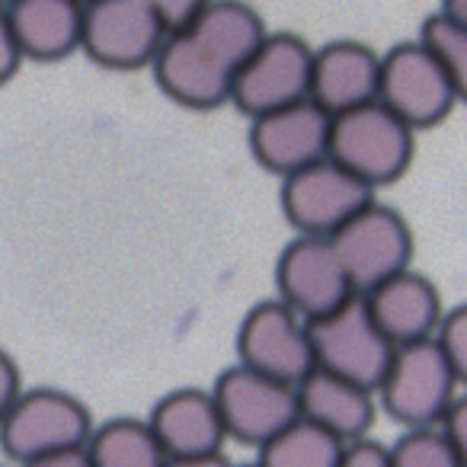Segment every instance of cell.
I'll return each instance as SVG.
<instances>
[{"label": "cell", "instance_id": "1", "mask_svg": "<svg viewBox=\"0 0 467 467\" xmlns=\"http://www.w3.org/2000/svg\"><path fill=\"white\" fill-rule=\"evenodd\" d=\"M266 36V23L250 4L212 0L186 29L167 36L150 71L173 103L218 109L231 103L234 80Z\"/></svg>", "mask_w": 467, "mask_h": 467}, {"label": "cell", "instance_id": "2", "mask_svg": "<svg viewBox=\"0 0 467 467\" xmlns=\"http://www.w3.org/2000/svg\"><path fill=\"white\" fill-rule=\"evenodd\" d=\"M330 157L365 186H388L400 180L413 161V129L375 99L333 116Z\"/></svg>", "mask_w": 467, "mask_h": 467}, {"label": "cell", "instance_id": "3", "mask_svg": "<svg viewBox=\"0 0 467 467\" xmlns=\"http://www.w3.org/2000/svg\"><path fill=\"white\" fill-rule=\"evenodd\" d=\"M458 378L441 352L439 339L397 346L381 388L375 390L384 413L403 429L439 426L458 397Z\"/></svg>", "mask_w": 467, "mask_h": 467}, {"label": "cell", "instance_id": "4", "mask_svg": "<svg viewBox=\"0 0 467 467\" xmlns=\"http://www.w3.org/2000/svg\"><path fill=\"white\" fill-rule=\"evenodd\" d=\"M93 416L74 394L58 388H29L0 422V451L14 464L87 445Z\"/></svg>", "mask_w": 467, "mask_h": 467}, {"label": "cell", "instance_id": "5", "mask_svg": "<svg viewBox=\"0 0 467 467\" xmlns=\"http://www.w3.org/2000/svg\"><path fill=\"white\" fill-rule=\"evenodd\" d=\"M317 368L378 390L390 368L397 346L375 324L362 295L349 298L333 314L307 324Z\"/></svg>", "mask_w": 467, "mask_h": 467}, {"label": "cell", "instance_id": "6", "mask_svg": "<svg viewBox=\"0 0 467 467\" xmlns=\"http://www.w3.org/2000/svg\"><path fill=\"white\" fill-rule=\"evenodd\" d=\"M356 295H368L394 275L407 273L413 260V234L400 212L371 202L330 237Z\"/></svg>", "mask_w": 467, "mask_h": 467}, {"label": "cell", "instance_id": "7", "mask_svg": "<svg viewBox=\"0 0 467 467\" xmlns=\"http://www.w3.org/2000/svg\"><path fill=\"white\" fill-rule=\"evenodd\" d=\"M212 397L218 403L227 439L256 448V451L301 416L298 388L260 375L241 362L221 371Z\"/></svg>", "mask_w": 467, "mask_h": 467}, {"label": "cell", "instance_id": "8", "mask_svg": "<svg viewBox=\"0 0 467 467\" xmlns=\"http://www.w3.org/2000/svg\"><path fill=\"white\" fill-rule=\"evenodd\" d=\"M375 202V189L333 157L282 180V212L301 237H333L346 221Z\"/></svg>", "mask_w": 467, "mask_h": 467}, {"label": "cell", "instance_id": "9", "mask_svg": "<svg viewBox=\"0 0 467 467\" xmlns=\"http://www.w3.org/2000/svg\"><path fill=\"white\" fill-rule=\"evenodd\" d=\"M314 48L301 36L269 33L234 80L231 103L250 119L311 99Z\"/></svg>", "mask_w": 467, "mask_h": 467}, {"label": "cell", "instance_id": "10", "mask_svg": "<svg viewBox=\"0 0 467 467\" xmlns=\"http://www.w3.org/2000/svg\"><path fill=\"white\" fill-rule=\"evenodd\" d=\"M167 29L144 0H93L84 7L80 52L109 71L150 67Z\"/></svg>", "mask_w": 467, "mask_h": 467}, {"label": "cell", "instance_id": "11", "mask_svg": "<svg viewBox=\"0 0 467 467\" xmlns=\"http://www.w3.org/2000/svg\"><path fill=\"white\" fill-rule=\"evenodd\" d=\"M378 103H384L410 129L439 125L458 103L448 74L441 71L439 58L416 42H397L388 55H381V87Z\"/></svg>", "mask_w": 467, "mask_h": 467}, {"label": "cell", "instance_id": "12", "mask_svg": "<svg viewBox=\"0 0 467 467\" xmlns=\"http://www.w3.org/2000/svg\"><path fill=\"white\" fill-rule=\"evenodd\" d=\"M237 356L241 365L292 388L317 368L307 320L279 298L263 301L244 317L237 330Z\"/></svg>", "mask_w": 467, "mask_h": 467}, {"label": "cell", "instance_id": "13", "mask_svg": "<svg viewBox=\"0 0 467 467\" xmlns=\"http://www.w3.org/2000/svg\"><path fill=\"white\" fill-rule=\"evenodd\" d=\"M275 285H279L282 305L301 314L307 324L327 317L349 298H356V288H352L330 237H301L298 234V241L282 250L279 266H275Z\"/></svg>", "mask_w": 467, "mask_h": 467}, {"label": "cell", "instance_id": "14", "mask_svg": "<svg viewBox=\"0 0 467 467\" xmlns=\"http://www.w3.org/2000/svg\"><path fill=\"white\" fill-rule=\"evenodd\" d=\"M333 116L314 99H301L285 109L266 112L250 125V150L256 163L275 176H292L330 157Z\"/></svg>", "mask_w": 467, "mask_h": 467}, {"label": "cell", "instance_id": "15", "mask_svg": "<svg viewBox=\"0 0 467 467\" xmlns=\"http://www.w3.org/2000/svg\"><path fill=\"white\" fill-rule=\"evenodd\" d=\"M381 87V55L365 42L339 39L314 48L311 99L330 116H343L365 103H375Z\"/></svg>", "mask_w": 467, "mask_h": 467}, {"label": "cell", "instance_id": "16", "mask_svg": "<svg viewBox=\"0 0 467 467\" xmlns=\"http://www.w3.org/2000/svg\"><path fill=\"white\" fill-rule=\"evenodd\" d=\"M148 426L154 429L170 461L218 454L224 451L227 441L218 403H214L212 390L202 388H180L163 394L150 410Z\"/></svg>", "mask_w": 467, "mask_h": 467}, {"label": "cell", "instance_id": "17", "mask_svg": "<svg viewBox=\"0 0 467 467\" xmlns=\"http://www.w3.org/2000/svg\"><path fill=\"white\" fill-rule=\"evenodd\" d=\"M368 305L375 324L381 327V333L394 346H410L422 343V339H435L445 317L441 307V295L426 275L407 273L394 275L384 285L371 288L368 295H362Z\"/></svg>", "mask_w": 467, "mask_h": 467}, {"label": "cell", "instance_id": "18", "mask_svg": "<svg viewBox=\"0 0 467 467\" xmlns=\"http://www.w3.org/2000/svg\"><path fill=\"white\" fill-rule=\"evenodd\" d=\"M298 410L314 426L327 429L349 445V441L368 439V429L375 426V390L314 368L298 384Z\"/></svg>", "mask_w": 467, "mask_h": 467}, {"label": "cell", "instance_id": "19", "mask_svg": "<svg viewBox=\"0 0 467 467\" xmlns=\"http://www.w3.org/2000/svg\"><path fill=\"white\" fill-rule=\"evenodd\" d=\"M4 10L23 58L61 61L80 52V36H84L80 0H14Z\"/></svg>", "mask_w": 467, "mask_h": 467}, {"label": "cell", "instance_id": "20", "mask_svg": "<svg viewBox=\"0 0 467 467\" xmlns=\"http://www.w3.org/2000/svg\"><path fill=\"white\" fill-rule=\"evenodd\" d=\"M87 454L93 467H167L170 458L163 445L157 441L154 429L148 420H131V416H116V420L93 426L87 439Z\"/></svg>", "mask_w": 467, "mask_h": 467}, {"label": "cell", "instance_id": "21", "mask_svg": "<svg viewBox=\"0 0 467 467\" xmlns=\"http://www.w3.org/2000/svg\"><path fill=\"white\" fill-rule=\"evenodd\" d=\"M346 441L298 416L275 439L260 448V467H339Z\"/></svg>", "mask_w": 467, "mask_h": 467}, {"label": "cell", "instance_id": "22", "mask_svg": "<svg viewBox=\"0 0 467 467\" xmlns=\"http://www.w3.org/2000/svg\"><path fill=\"white\" fill-rule=\"evenodd\" d=\"M422 46L439 58L441 71L448 74L458 103H467V26L451 20L448 14H432L422 26Z\"/></svg>", "mask_w": 467, "mask_h": 467}, {"label": "cell", "instance_id": "23", "mask_svg": "<svg viewBox=\"0 0 467 467\" xmlns=\"http://www.w3.org/2000/svg\"><path fill=\"white\" fill-rule=\"evenodd\" d=\"M388 451L390 467H467L441 426L407 429L394 445H388Z\"/></svg>", "mask_w": 467, "mask_h": 467}, {"label": "cell", "instance_id": "24", "mask_svg": "<svg viewBox=\"0 0 467 467\" xmlns=\"http://www.w3.org/2000/svg\"><path fill=\"white\" fill-rule=\"evenodd\" d=\"M435 339H439V346H441V352H445L458 384L467 390V305L454 307V311H445Z\"/></svg>", "mask_w": 467, "mask_h": 467}, {"label": "cell", "instance_id": "25", "mask_svg": "<svg viewBox=\"0 0 467 467\" xmlns=\"http://www.w3.org/2000/svg\"><path fill=\"white\" fill-rule=\"evenodd\" d=\"M144 4L154 10V16L163 23L167 33H180V29H186L212 0H144Z\"/></svg>", "mask_w": 467, "mask_h": 467}, {"label": "cell", "instance_id": "26", "mask_svg": "<svg viewBox=\"0 0 467 467\" xmlns=\"http://www.w3.org/2000/svg\"><path fill=\"white\" fill-rule=\"evenodd\" d=\"M339 467H390V451L388 445L371 439L349 441L343 458H339Z\"/></svg>", "mask_w": 467, "mask_h": 467}, {"label": "cell", "instance_id": "27", "mask_svg": "<svg viewBox=\"0 0 467 467\" xmlns=\"http://www.w3.org/2000/svg\"><path fill=\"white\" fill-rule=\"evenodd\" d=\"M439 426H441V432L451 439V445L458 448V454L467 464V390L454 397V403L448 407V413L441 416Z\"/></svg>", "mask_w": 467, "mask_h": 467}, {"label": "cell", "instance_id": "28", "mask_svg": "<svg viewBox=\"0 0 467 467\" xmlns=\"http://www.w3.org/2000/svg\"><path fill=\"white\" fill-rule=\"evenodd\" d=\"M20 394H23L20 368H16L10 352L0 349V422H4V416L10 413V407L20 400Z\"/></svg>", "mask_w": 467, "mask_h": 467}, {"label": "cell", "instance_id": "29", "mask_svg": "<svg viewBox=\"0 0 467 467\" xmlns=\"http://www.w3.org/2000/svg\"><path fill=\"white\" fill-rule=\"evenodd\" d=\"M20 65H23V52H20V46H16L14 29H10L7 10L0 7V87L14 78Z\"/></svg>", "mask_w": 467, "mask_h": 467}, {"label": "cell", "instance_id": "30", "mask_svg": "<svg viewBox=\"0 0 467 467\" xmlns=\"http://www.w3.org/2000/svg\"><path fill=\"white\" fill-rule=\"evenodd\" d=\"M20 467H93V461L87 454V445H80V448H65V451L46 454V458L26 461Z\"/></svg>", "mask_w": 467, "mask_h": 467}, {"label": "cell", "instance_id": "31", "mask_svg": "<svg viewBox=\"0 0 467 467\" xmlns=\"http://www.w3.org/2000/svg\"><path fill=\"white\" fill-rule=\"evenodd\" d=\"M167 467H234V464L227 461L224 451H218V454H202V458H176Z\"/></svg>", "mask_w": 467, "mask_h": 467}, {"label": "cell", "instance_id": "32", "mask_svg": "<svg viewBox=\"0 0 467 467\" xmlns=\"http://www.w3.org/2000/svg\"><path fill=\"white\" fill-rule=\"evenodd\" d=\"M441 14H448L451 20H458L461 26H467V0H445Z\"/></svg>", "mask_w": 467, "mask_h": 467}, {"label": "cell", "instance_id": "33", "mask_svg": "<svg viewBox=\"0 0 467 467\" xmlns=\"http://www.w3.org/2000/svg\"><path fill=\"white\" fill-rule=\"evenodd\" d=\"M7 4H14V0H0V7H7Z\"/></svg>", "mask_w": 467, "mask_h": 467}, {"label": "cell", "instance_id": "34", "mask_svg": "<svg viewBox=\"0 0 467 467\" xmlns=\"http://www.w3.org/2000/svg\"><path fill=\"white\" fill-rule=\"evenodd\" d=\"M237 467H260V464H256V461H254V464H237Z\"/></svg>", "mask_w": 467, "mask_h": 467}, {"label": "cell", "instance_id": "35", "mask_svg": "<svg viewBox=\"0 0 467 467\" xmlns=\"http://www.w3.org/2000/svg\"><path fill=\"white\" fill-rule=\"evenodd\" d=\"M80 4H84V7H87V4H93V0H80Z\"/></svg>", "mask_w": 467, "mask_h": 467}]
</instances>
